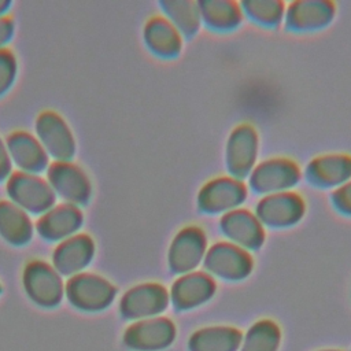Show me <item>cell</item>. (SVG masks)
Masks as SVG:
<instances>
[{
    "instance_id": "obj_4",
    "label": "cell",
    "mask_w": 351,
    "mask_h": 351,
    "mask_svg": "<svg viewBox=\"0 0 351 351\" xmlns=\"http://www.w3.org/2000/svg\"><path fill=\"white\" fill-rule=\"evenodd\" d=\"M115 292V287L108 280L86 271L69 277V281L64 285V293L69 302L74 307L86 311H96L107 307L112 302Z\"/></svg>"
},
{
    "instance_id": "obj_21",
    "label": "cell",
    "mask_w": 351,
    "mask_h": 351,
    "mask_svg": "<svg viewBox=\"0 0 351 351\" xmlns=\"http://www.w3.org/2000/svg\"><path fill=\"white\" fill-rule=\"evenodd\" d=\"M12 7V1L10 0H0V16L8 15V10Z\"/></svg>"
},
{
    "instance_id": "obj_3",
    "label": "cell",
    "mask_w": 351,
    "mask_h": 351,
    "mask_svg": "<svg viewBox=\"0 0 351 351\" xmlns=\"http://www.w3.org/2000/svg\"><path fill=\"white\" fill-rule=\"evenodd\" d=\"M34 136L48 156L55 160H71L75 154V137L66 119L53 110L41 111L34 122Z\"/></svg>"
},
{
    "instance_id": "obj_22",
    "label": "cell",
    "mask_w": 351,
    "mask_h": 351,
    "mask_svg": "<svg viewBox=\"0 0 351 351\" xmlns=\"http://www.w3.org/2000/svg\"><path fill=\"white\" fill-rule=\"evenodd\" d=\"M0 292H1V284H0Z\"/></svg>"
},
{
    "instance_id": "obj_8",
    "label": "cell",
    "mask_w": 351,
    "mask_h": 351,
    "mask_svg": "<svg viewBox=\"0 0 351 351\" xmlns=\"http://www.w3.org/2000/svg\"><path fill=\"white\" fill-rule=\"evenodd\" d=\"M4 141L11 162L21 171L38 174L49 166V156L33 133L27 130H14Z\"/></svg>"
},
{
    "instance_id": "obj_18",
    "label": "cell",
    "mask_w": 351,
    "mask_h": 351,
    "mask_svg": "<svg viewBox=\"0 0 351 351\" xmlns=\"http://www.w3.org/2000/svg\"><path fill=\"white\" fill-rule=\"evenodd\" d=\"M18 62L14 51L8 47L0 49V96L5 93L15 81Z\"/></svg>"
},
{
    "instance_id": "obj_20",
    "label": "cell",
    "mask_w": 351,
    "mask_h": 351,
    "mask_svg": "<svg viewBox=\"0 0 351 351\" xmlns=\"http://www.w3.org/2000/svg\"><path fill=\"white\" fill-rule=\"evenodd\" d=\"M12 162L5 145V141L0 137V181L7 180L11 176Z\"/></svg>"
},
{
    "instance_id": "obj_14",
    "label": "cell",
    "mask_w": 351,
    "mask_h": 351,
    "mask_svg": "<svg viewBox=\"0 0 351 351\" xmlns=\"http://www.w3.org/2000/svg\"><path fill=\"white\" fill-rule=\"evenodd\" d=\"M208 267L226 277H239L248 270V259L232 248L215 250L210 254L207 261Z\"/></svg>"
},
{
    "instance_id": "obj_19",
    "label": "cell",
    "mask_w": 351,
    "mask_h": 351,
    "mask_svg": "<svg viewBox=\"0 0 351 351\" xmlns=\"http://www.w3.org/2000/svg\"><path fill=\"white\" fill-rule=\"evenodd\" d=\"M14 30H15V23L12 16L10 14L0 16V49L7 47V43L14 36Z\"/></svg>"
},
{
    "instance_id": "obj_1",
    "label": "cell",
    "mask_w": 351,
    "mask_h": 351,
    "mask_svg": "<svg viewBox=\"0 0 351 351\" xmlns=\"http://www.w3.org/2000/svg\"><path fill=\"white\" fill-rule=\"evenodd\" d=\"M5 192L10 200L27 214L41 215L56 202V195L47 178L21 170L11 173L7 178Z\"/></svg>"
},
{
    "instance_id": "obj_15",
    "label": "cell",
    "mask_w": 351,
    "mask_h": 351,
    "mask_svg": "<svg viewBox=\"0 0 351 351\" xmlns=\"http://www.w3.org/2000/svg\"><path fill=\"white\" fill-rule=\"evenodd\" d=\"M278 340L277 326L269 321H262L250 329L241 351H276Z\"/></svg>"
},
{
    "instance_id": "obj_10",
    "label": "cell",
    "mask_w": 351,
    "mask_h": 351,
    "mask_svg": "<svg viewBox=\"0 0 351 351\" xmlns=\"http://www.w3.org/2000/svg\"><path fill=\"white\" fill-rule=\"evenodd\" d=\"M166 306V292L156 284H141L129 289L121 299V313L128 318H145Z\"/></svg>"
},
{
    "instance_id": "obj_11",
    "label": "cell",
    "mask_w": 351,
    "mask_h": 351,
    "mask_svg": "<svg viewBox=\"0 0 351 351\" xmlns=\"http://www.w3.org/2000/svg\"><path fill=\"white\" fill-rule=\"evenodd\" d=\"M34 223L25 210L11 200H0V236L10 244L23 245L30 241Z\"/></svg>"
},
{
    "instance_id": "obj_2",
    "label": "cell",
    "mask_w": 351,
    "mask_h": 351,
    "mask_svg": "<svg viewBox=\"0 0 351 351\" xmlns=\"http://www.w3.org/2000/svg\"><path fill=\"white\" fill-rule=\"evenodd\" d=\"M45 178L56 196L64 203L84 206L92 196V184L85 170L73 160H53L45 170Z\"/></svg>"
},
{
    "instance_id": "obj_7",
    "label": "cell",
    "mask_w": 351,
    "mask_h": 351,
    "mask_svg": "<svg viewBox=\"0 0 351 351\" xmlns=\"http://www.w3.org/2000/svg\"><path fill=\"white\" fill-rule=\"evenodd\" d=\"M95 255V241L90 234L78 232L59 241L52 252V266L60 276L71 277L81 273Z\"/></svg>"
},
{
    "instance_id": "obj_13",
    "label": "cell",
    "mask_w": 351,
    "mask_h": 351,
    "mask_svg": "<svg viewBox=\"0 0 351 351\" xmlns=\"http://www.w3.org/2000/svg\"><path fill=\"white\" fill-rule=\"evenodd\" d=\"M211 291L213 284L207 277L188 276L176 284L173 289V299L178 306L188 307L204 300Z\"/></svg>"
},
{
    "instance_id": "obj_12",
    "label": "cell",
    "mask_w": 351,
    "mask_h": 351,
    "mask_svg": "<svg viewBox=\"0 0 351 351\" xmlns=\"http://www.w3.org/2000/svg\"><path fill=\"white\" fill-rule=\"evenodd\" d=\"M240 333L230 328H207L191 337L192 351H234L240 344Z\"/></svg>"
},
{
    "instance_id": "obj_6",
    "label": "cell",
    "mask_w": 351,
    "mask_h": 351,
    "mask_svg": "<svg viewBox=\"0 0 351 351\" xmlns=\"http://www.w3.org/2000/svg\"><path fill=\"white\" fill-rule=\"evenodd\" d=\"M84 222V214L78 206L70 203L53 204L38 215L34 230L47 241H62L75 233Z\"/></svg>"
},
{
    "instance_id": "obj_5",
    "label": "cell",
    "mask_w": 351,
    "mask_h": 351,
    "mask_svg": "<svg viewBox=\"0 0 351 351\" xmlns=\"http://www.w3.org/2000/svg\"><path fill=\"white\" fill-rule=\"evenodd\" d=\"M22 282L27 296L43 307L56 306L64 295L62 276L51 263L40 259H33L26 263Z\"/></svg>"
},
{
    "instance_id": "obj_17",
    "label": "cell",
    "mask_w": 351,
    "mask_h": 351,
    "mask_svg": "<svg viewBox=\"0 0 351 351\" xmlns=\"http://www.w3.org/2000/svg\"><path fill=\"white\" fill-rule=\"evenodd\" d=\"M180 241L181 243H178L177 247H173L171 263L177 269L185 270L196 265L200 256V245L196 243V240H189V243H186V240L181 239Z\"/></svg>"
},
{
    "instance_id": "obj_16",
    "label": "cell",
    "mask_w": 351,
    "mask_h": 351,
    "mask_svg": "<svg viewBox=\"0 0 351 351\" xmlns=\"http://www.w3.org/2000/svg\"><path fill=\"white\" fill-rule=\"evenodd\" d=\"M145 38L154 49L165 52L171 51L176 37L165 21L152 19L145 27Z\"/></svg>"
},
{
    "instance_id": "obj_9",
    "label": "cell",
    "mask_w": 351,
    "mask_h": 351,
    "mask_svg": "<svg viewBox=\"0 0 351 351\" xmlns=\"http://www.w3.org/2000/svg\"><path fill=\"white\" fill-rule=\"evenodd\" d=\"M174 337V326L165 318L143 319L125 332V343L134 350H158L169 343Z\"/></svg>"
}]
</instances>
